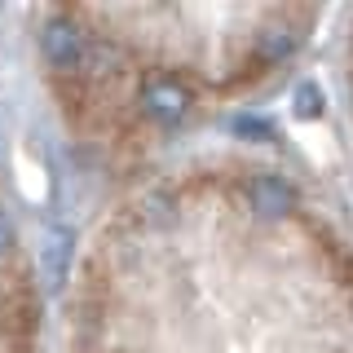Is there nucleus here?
Segmentation results:
<instances>
[{
  "label": "nucleus",
  "instance_id": "nucleus-2",
  "mask_svg": "<svg viewBox=\"0 0 353 353\" xmlns=\"http://www.w3.org/2000/svg\"><path fill=\"white\" fill-rule=\"evenodd\" d=\"M323 22L309 5H49L27 14V40L66 146L132 181L212 119L279 88Z\"/></svg>",
  "mask_w": 353,
  "mask_h": 353
},
{
  "label": "nucleus",
  "instance_id": "nucleus-1",
  "mask_svg": "<svg viewBox=\"0 0 353 353\" xmlns=\"http://www.w3.org/2000/svg\"><path fill=\"white\" fill-rule=\"evenodd\" d=\"M62 353H353V230L274 150L172 154L84 230Z\"/></svg>",
  "mask_w": 353,
  "mask_h": 353
},
{
  "label": "nucleus",
  "instance_id": "nucleus-4",
  "mask_svg": "<svg viewBox=\"0 0 353 353\" xmlns=\"http://www.w3.org/2000/svg\"><path fill=\"white\" fill-rule=\"evenodd\" d=\"M340 110H345V132L353 154V9L345 14V36H340Z\"/></svg>",
  "mask_w": 353,
  "mask_h": 353
},
{
  "label": "nucleus",
  "instance_id": "nucleus-3",
  "mask_svg": "<svg viewBox=\"0 0 353 353\" xmlns=\"http://www.w3.org/2000/svg\"><path fill=\"white\" fill-rule=\"evenodd\" d=\"M0 353H49L36 252L5 181H0Z\"/></svg>",
  "mask_w": 353,
  "mask_h": 353
}]
</instances>
